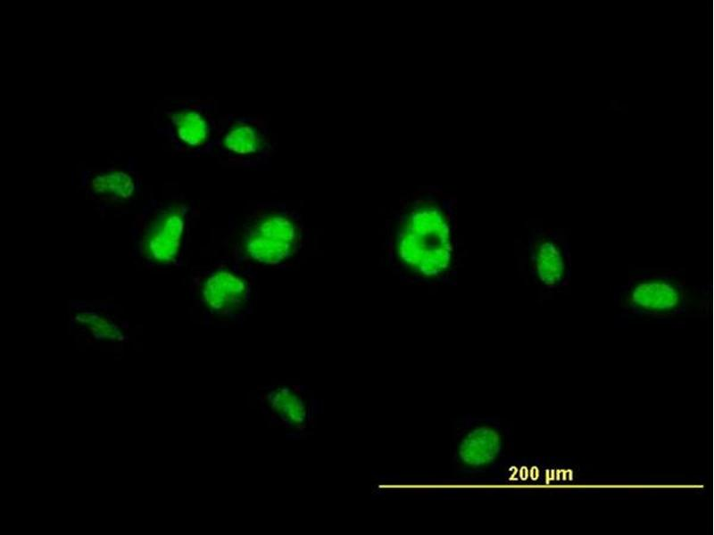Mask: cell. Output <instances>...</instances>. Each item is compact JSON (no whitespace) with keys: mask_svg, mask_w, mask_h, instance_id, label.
<instances>
[{"mask_svg":"<svg viewBox=\"0 0 714 535\" xmlns=\"http://www.w3.org/2000/svg\"><path fill=\"white\" fill-rule=\"evenodd\" d=\"M246 295L247 287L245 282L229 272H218L208 283V301L222 314L237 309L245 300Z\"/></svg>","mask_w":714,"mask_h":535,"instance_id":"7","label":"cell"},{"mask_svg":"<svg viewBox=\"0 0 714 535\" xmlns=\"http://www.w3.org/2000/svg\"><path fill=\"white\" fill-rule=\"evenodd\" d=\"M273 152L274 144L262 116L226 114L219 118L211 155L222 165L256 167L265 163Z\"/></svg>","mask_w":714,"mask_h":535,"instance_id":"1","label":"cell"},{"mask_svg":"<svg viewBox=\"0 0 714 535\" xmlns=\"http://www.w3.org/2000/svg\"><path fill=\"white\" fill-rule=\"evenodd\" d=\"M535 267L540 282L556 289L566 285L571 275L569 243L557 232H548L542 238L535 254Z\"/></svg>","mask_w":714,"mask_h":535,"instance_id":"6","label":"cell"},{"mask_svg":"<svg viewBox=\"0 0 714 535\" xmlns=\"http://www.w3.org/2000/svg\"><path fill=\"white\" fill-rule=\"evenodd\" d=\"M242 239L244 252L252 259L275 264L288 258L298 240V229L287 210L266 209Z\"/></svg>","mask_w":714,"mask_h":535,"instance_id":"5","label":"cell"},{"mask_svg":"<svg viewBox=\"0 0 714 535\" xmlns=\"http://www.w3.org/2000/svg\"><path fill=\"white\" fill-rule=\"evenodd\" d=\"M402 234L400 251L407 263L425 274L444 268L449 260L448 228L437 212L416 213Z\"/></svg>","mask_w":714,"mask_h":535,"instance_id":"3","label":"cell"},{"mask_svg":"<svg viewBox=\"0 0 714 535\" xmlns=\"http://www.w3.org/2000/svg\"><path fill=\"white\" fill-rule=\"evenodd\" d=\"M165 115L167 131L177 152L193 155L211 154L220 118L214 100H182L168 110Z\"/></svg>","mask_w":714,"mask_h":535,"instance_id":"2","label":"cell"},{"mask_svg":"<svg viewBox=\"0 0 714 535\" xmlns=\"http://www.w3.org/2000/svg\"><path fill=\"white\" fill-rule=\"evenodd\" d=\"M617 297L627 312L657 317L682 314L687 305L683 284L669 274L635 276Z\"/></svg>","mask_w":714,"mask_h":535,"instance_id":"4","label":"cell"}]
</instances>
